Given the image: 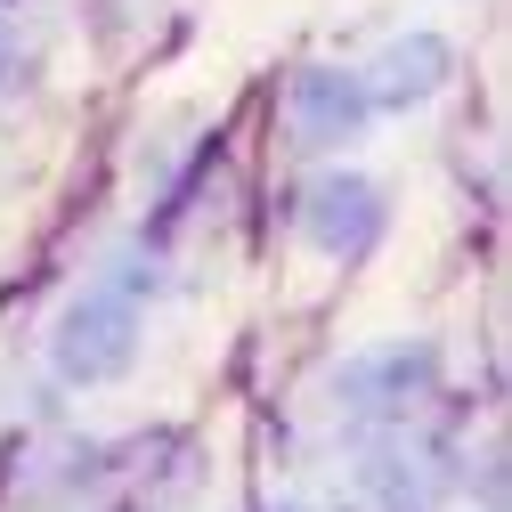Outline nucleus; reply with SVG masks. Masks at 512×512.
Segmentation results:
<instances>
[{"mask_svg": "<svg viewBox=\"0 0 512 512\" xmlns=\"http://www.w3.org/2000/svg\"><path fill=\"white\" fill-rule=\"evenodd\" d=\"M131 326H139L131 301L90 293V301L66 317V334H57V366H66L74 382H106V374H122V366H131V350H139Z\"/></svg>", "mask_w": 512, "mask_h": 512, "instance_id": "obj_1", "label": "nucleus"}, {"mask_svg": "<svg viewBox=\"0 0 512 512\" xmlns=\"http://www.w3.org/2000/svg\"><path fill=\"white\" fill-rule=\"evenodd\" d=\"M374 228H382V204L366 179H317L309 187V236L326 252H366Z\"/></svg>", "mask_w": 512, "mask_h": 512, "instance_id": "obj_2", "label": "nucleus"}, {"mask_svg": "<svg viewBox=\"0 0 512 512\" xmlns=\"http://www.w3.org/2000/svg\"><path fill=\"white\" fill-rule=\"evenodd\" d=\"M293 122H301L309 147H334V139H350L358 122H366V90L342 82V74H301V90H293Z\"/></svg>", "mask_w": 512, "mask_h": 512, "instance_id": "obj_3", "label": "nucleus"}, {"mask_svg": "<svg viewBox=\"0 0 512 512\" xmlns=\"http://www.w3.org/2000/svg\"><path fill=\"white\" fill-rule=\"evenodd\" d=\"M382 82H374V98H431L439 90V74H447V49L431 41V33H415V41H399V49H382V66H374Z\"/></svg>", "mask_w": 512, "mask_h": 512, "instance_id": "obj_4", "label": "nucleus"}]
</instances>
